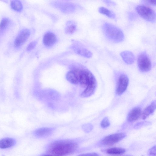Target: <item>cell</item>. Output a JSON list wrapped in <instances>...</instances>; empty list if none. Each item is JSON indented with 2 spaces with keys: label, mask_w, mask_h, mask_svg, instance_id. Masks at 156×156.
<instances>
[{
  "label": "cell",
  "mask_w": 156,
  "mask_h": 156,
  "mask_svg": "<svg viewBox=\"0 0 156 156\" xmlns=\"http://www.w3.org/2000/svg\"><path fill=\"white\" fill-rule=\"evenodd\" d=\"M77 76L81 87L85 88L81 94L83 98L90 96L94 92L97 86L96 79L89 70L85 69L73 70Z\"/></svg>",
  "instance_id": "6da1fadb"
},
{
  "label": "cell",
  "mask_w": 156,
  "mask_h": 156,
  "mask_svg": "<svg viewBox=\"0 0 156 156\" xmlns=\"http://www.w3.org/2000/svg\"><path fill=\"white\" fill-rule=\"evenodd\" d=\"M78 147L77 144L72 140H62L54 141L48 147L51 154L63 156L72 153Z\"/></svg>",
  "instance_id": "7a4b0ae2"
},
{
  "label": "cell",
  "mask_w": 156,
  "mask_h": 156,
  "mask_svg": "<svg viewBox=\"0 0 156 156\" xmlns=\"http://www.w3.org/2000/svg\"><path fill=\"white\" fill-rule=\"evenodd\" d=\"M102 30L106 38L112 42L119 43L124 40V35L122 30L111 23H105L102 26Z\"/></svg>",
  "instance_id": "3957f363"
},
{
  "label": "cell",
  "mask_w": 156,
  "mask_h": 156,
  "mask_svg": "<svg viewBox=\"0 0 156 156\" xmlns=\"http://www.w3.org/2000/svg\"><path fill=\"white\" fill-rule=\"evenodd\" d=\"M136 10L138 14L145 20L154 22L156 19V14L154 11L151 8L143 5L137 6Z\"/></svg>",
  "instance_id": "277c9868"
},
{
  "label": "cell",
  "mask_w": 156,
  "mask_h": 156,
  "mask_svg": "<svg viewBox=\"0 0 156 156\" xmlns=\"http://www.w3.org/2000/svg\"><path fill=\"white\" fill-rule=\"evenodd\" d=\"M137 62L138 68L142 72H148L151 69V62L145 52H142L139 55L137 58Z\"/></svg>",
  "instance_id": "5b68a950"
},
{
  "label": "cell",
  "mask_w": 156,
  "mask_h": 156,
  "mask_svg": "<svg viewBox=\"0 0 156 156\" xmlns=\"http://www.w3.org/2000/svg\"><path fill=\"white\" fill-rule=\"evenodd\" d=\"M126 136L125 133H120L109 135L102 140V144L105 146L112 145L120 141Z\"/></svg>",
  "instance_id": "8992f818"
},
{
  "label": "cell",
  "mask_w": 156,
  "mask_h": 156,
  "mask_svg": "<svg viewBox=\"0 0 156 156\" xmlns=\"http://www.w3.org/2000/svg\"><path fill=\"white\" fill-rule=\"evenodd\" d=\"M129 79L124 74L120 75L119 77L116 87L115 92L118 95L122 94L126 90L129 83Z\"/></svg>",
  "instance_id": "52a82bcc"
},
{
  "label": "cell",
  "mask_w": 156,
  "mask_h": 156,
  "mask_svg": "<svg viewBox=\"0 0 156 156\" xmlns=\"http://www.w3.org/2000/svg\"><path fill=\"white\" fill-rule=\"evenodd\" d=\"M30 35V30L27 29L22 30L19 33L14 41V45L16 47L21 46L27 41Z\"/></svg>",
  "instance_id": "ba28073f"
},
{
  "label": "cell",
  "mask_w": 156,
  "mask_h": 156,
  "mask_svg": "<svg viewBox=\"0 0 156 156\" xmlns=\"http://www.w3.org/2000/svg\"><path fill=\"white\" fill-rule=\"evenodd\" d=\"M54 5L62 12L66 13L72 12L75 9V7L74 5L69 2H56Z\"/></svg>",
  "instance_id": "9c48e42d"
},
{
  "label": "cell",
  "mask_w": 156,
  "mask_h": 156,
  "mask_svg": "<svg viewBox=\"0 0 156 156\" xmlns=\"http://www.w3.org/2000/svg\"><path fill=\"white\" fill-rule=\"evenodd\" d=\"M57 38L56 35L51 32H48L44 35L43 38V43L47 47L52 46L56 42Z\"/></svg>",
  "instance_id": "30bf717a"
},
{
  "label": "cell",
  "mask_w": 156,
  "mask_h": 156,
  "mask_svg": "<svg viewBox=\"0 0 156 156\" xmlns=\"http://www.w3.org/2000/svg\"><path fill=\"white\" fill-rule=\"evenodd\" d=\"M53 131L52 128L48 127H43L38 129L34 132V134L37 137L44 138L50 136Z\"/></svg>",
  "instance_id": "8fae6325"
},
{
  "label": "cell",
  "mask_w": 156,
  "mask_h": 156,
  "mask_svg": "<svg viewBox=\"0 0 156 156\" xmlns=\"http://www.w3.org/2000/svg\"><path fill=\"white\" fill-rule=\"evenodd\" d=\"M141 110L140 107H135L132 109L128 114L127 119L129 122L137 120L141 114Z\"/></svg>",
  "instance_id": "7c38bea8"
},
{
  "label": "cell",
  "mask_w": 156,
  "mask_h": 156,
  "mask_svg": "<svg viewBox=\"0 0 156 156\" xmlns=\"http://www.w3.org/2000/svg\"><path fill=\"white\" fill-rule=\"evenodd\" d=\"M120 55L123 60L128 64H133L135 61V56L133 53L129 51H125L122 52Z\"/></svg>",
  "instance_id": "4fadbf2b"
},
{
  "label": "cell",
  "mask_w": 156,
  "mask_h": 156,
  "mask_svg": "<svg viewBox=\"0 0 156 156\" xmlns=\"http://www.w3.org/2000/svg\"><path fill=\"white\" fill-rule=\"evenodd\" d=\"M73 49L76 54L87 58H90L92 55V53L90 51L83 47L74 46Z\"/></svg>",
  "instance_id": "5bb4252c"
},
{
  "label": "cell",
  "mask_w": 156,
  "mask_h": 156,
  "mask_svg": "<svg viewBox=\"0 0 156 156\" xmlns=\"http://www.w3.org/2000/svg\"><path fill=\"white\" fill-rule=\"evenodd\" d=\"M156 109V101H153L148 106L144 109L141 115L142 118L145 119L149 116L152 114L154 112Z\"/></svg>",
  "instance_id": "9a60e30c"
},
{
  "label": "cell",
  "mask_w": 156,
  "mask_h": 156,
  "mask_svg": "<svg viewBox=\"0 0 156 156\" xmlns=\"http://www.w3.org/2000/svg\"><path fill=\"white\" fill-rule=\"evenodd\" d=\"M15 143L14 139L7 137L3 138L0 140V148L6 149L13 146Z\"/></svg>",
  "instance_id": "2e32d148"
},
{
  "label": "cell",
  "mask_w": 156,
  "mask_h": 156,
  "mask_svg": "<svg viewBox=\"0 0 156 156\" xmlns=\"http://www.w3.org/2000/svg\"><path fill=\"white\" fill-rule=\"evenodd\" d=\"M66 77L67 80L72 84H77L79 83L78 77L73 70H70L67 73Z\"/></svg>",
  "instance_id": "e0dca14e"
},
{
  "label": "cell",
  "mask_w": 156,
  "mask_h": 156,
  "mask_svg": "<svg viewBox=\"0 0 156 156\" xmlns=\"http://www.w3.org/2000/svg\"><path fill=\"white\" fill-rule=\"evenodd\" d=\"M76 25L74 22L69 21L67 22L65 28V33L68 34H73L76 30Z\"/></svg>",
  "instance_id": "ac0fdd59"
},
{
  "label": "cell",
  "mask_w": 156,
  "mask_h": 156,
  "mask_svg": "<svg viewBox=\"0 0 156 156\" xmlns=\"http://www.w3.org/2000/svg\"><path fill=\"white\" fill-rule=\"evenodd\" d=\"M126 152L125 149L120 147H113L107 149L106 152L109 154L119 155L122 154Z\"/></svg>",
  "instance_id": "d6986e66"
},
{
  "label": "cell",
  "mask_w": 156,
  "mask_h": 156,
  "mask_svg": "<svg viewBox=\"0 0 156 156\" xmlns=\"http://www.w3.org/2000/svg\"><path fill=\"white\" fill-rule=\"evenodd\" d=\"M98 11L100 13L110 18L114 19L115 17V15L113 12L105 7H100L99 8Z\"/></svg>",
  "instance_id": "ffe728a7"
},
{
  "label": "cell",
  "mask_w": 156,
  "mask_h": 156,
  "mask_svg": "<svg viewBox=\"0 0 156 156\" xmlns=\"http://www.w3.org/2000/svg\"><path fill=\"white\" fill-rule=\"evenodd\" d=\"M10 5L12 9L17 11H20L22 9V5L21 2L18 0L12 1L10 3Z\"/></svg>",
  "instance_id": "44dd1931"
},
{
  "label": "cell",
  "mask_w": 156,
  "mask_h": 156,
  "mask_svg": "<svg viewBox=\"0 0 156 156\" xmlns=\"http://www.w3.org/2000/svg\"><path fill=\"white\" fill-rule=\"evenodd\" d=\"M9 23V21L8 19L4 18L2 19L0 23V35L6 28Z\"/></svg>",
  "instance_id": "7402d4cb"
},
{
  "label": "cell",
  "mask_w": 156,
  "mask_h": 156,
  "mask_svg": "<svg viewBox=\"0 0 156 156\" xmlns=\"http://www.w3.org/2000/svg\"><path fill=\"white\" fill-rule=\"evenodd\" d=\"M110 124L108 119L106 117L102 120L101 123V126L103 128H106L109 126Z\"/></svg>",
  "instance_id": "603a6c76"
},
{
  "label": "cell",
  "mask_w": 156,
  "mask_h": 156,
  "mask_svg": "<svg viewBox=\"0 0 156 156\" xmlns=\"http://www.w3.org/2000/svg\"><path fill=\"white\" fill-rule=\"evenodd\" d=\"M37 41H34L30 42L27 48V50L30 51L33 49L37 44Z\"/></svg>",
  "instance_id": "cb8c5ba5"
},
{
  "label": "cell",
  "mask_w": 156,
  "mask_h": 156,
  "mask_svg": "<svg viewBox=\"0 0 156 156\" xmlns=\"http://www.w3.org/2000/svg\"><path fill=\"white\" fill-rule=\"evenodd\" d=\"M144 3L150 5L155 6L156 4V0H145L143 1Z\"/></svg>",
  "instance_id": "d4e9b609"
},
{
  "label": "cell",
  "mask_w": 156,
  "mask_h": 156,
  "mask_svg": "<svg viewBox=\"0 0 156 156\" xmlns=\"http://www.w3.org/2000/svg\"><path fill=\"white\" fill-rule=\"evenodd\" d=\"M77 156H99V155L96 153H90L81 154Z\"/></svg>",
  "instance_id": "484cf974"
},
{
  "label": "cell",
  "mask_w": 156,
  "mask_h": 156,
  "mask_svg": "<svg viewBox=\"0 0 156 156\" xmlns=\"http://www.w3.org/2000/svg\"><path fill=\"white\" fill-rule=\"evenodd\" d=\"M149 154L151 155L155 156L156 147L154 146L151 148L149 151Z\"/></svg>",
  "instance_id": "4316f807"
},
{
  "label": "cell",
  "mask_w": 156,
  "mask_h": 156,
  "mask_svg": "<svg viewBox=\"0 0 156 156\" xmlns=\"http://www.w3.org/2000/svg\"><path fill=\"white\" fill-rule=\"evenodd\" d=\"M104 2L108 5H115L116 4L114 2L110 0H104Z\"/></svg>",
  "instance_id": "83f0119b"
},
{
  "label": "cell",
  "mask_w": 156,
  "mask_h": 156,
  "mask_svg": "<svg viewBox=\"0 0 156 156\" xmlns=\"http://www.w3.org/2000/svg\"><path fill=\"white\" fill-rule=\"evenodd\" d=\"M129 19L131 20L134 19V18L136 17V15L133 13H130L129 15Z\"/></svg>",
  "instance_id": "f1b7e54d"
},
{
  "label": "cell",
  "mask_w": 156,
  "mask_h": 156,
  "mask_svg": "<svg viewBox=\"0 0 156 156\" xmlns=\"http://www.w3.org/2000/svg\"><path fill=\"white\" fill-rule=\"evenodd\" d=\"M41 156H57L56 155H55L52 154H46L42 155Z\"/></svg>",
  "instance_id": "f546056e"
},
{
  "label": "cell",
  "mask_w": 156,
  "mask_h": 156,
  "mask_svg": "<svg viewBox=\"0 0 156 156\" xmlns=\"http://www.w3.org/2000/svg\"></svg>",
  "instance_id": "4dcf8cb0"
}]
</instances>
